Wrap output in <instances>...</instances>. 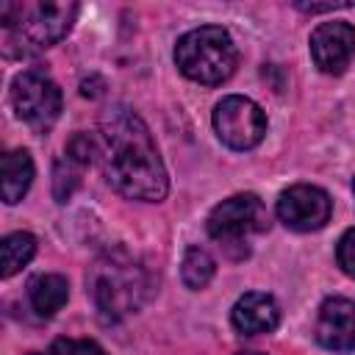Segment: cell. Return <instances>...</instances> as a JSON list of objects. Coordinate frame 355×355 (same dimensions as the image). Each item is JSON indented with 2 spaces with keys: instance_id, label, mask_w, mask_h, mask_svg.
Wrapping results in <instances>:
<instances>
[{
  "instance_id": "cell-1",
  "label": "cell",
  "mask_w": 355,
  "mask_h": 355,
  "mask_svg": "<svg viewBox=\"0 0 355 355\" xmlns=\"http://www.w3.org/2000/svg\"><path fill=\"white\" fill-rule=\"evenodd\" d=\"M97 153L108 183L128 200L158 202L169 191L166 169L144 119L128 105H111L100 116Z\"/></svg>"
},
{
  "instance_id": "cell-2",
  "label": "cell",
  "mask_w": 355,
  "mask_h": 355,
  "mask_svg": "<svg viewBox=\"0 0 355 355\" xmlns=\"http://www.w3.org/2000/svg\"><path fill=\"white\" fill-rule=\"evenodd\" d=\"M78 14V3H3V50L6 55H33L61 42Z\"/></svg>"
},
{
  "instance_id": "cell-3",
  "label": "cell",
  "mask_w": 355,
  "mask_h": 355,
  "mask_svg": "<svg viewBox=\"0 0 355 355\" xmlns=\"http://www.w3.org/2000/svg\"><path fill=\"white\" fill-rule=\"evenodd\" d=\"M89 294L108 319H122L141 308L150 294L147 269L128 252L114 250L100 255L89 269Z\"/></svg>"
},
{
  "instance_id": "cell-4",
  "label": "cell",
  "mask_w": 355,
  "mask_h": 355,
  "mask_svg": "<svg viewBox=\"0 0 355 355\" xmlns=\"http://www.w3.org/2000/svg\"><path fill=\"white\" fill-rule=\"evenodd\" d=\"M175 64L189 80L202 83V86H216V83H225L236 72L239 50L225 28L202 25L178 39Z\"/></svg>"
},
{
  "instance_id": "cell-5",
  "label": "cell",
  "mask_w": 355,
  "mask_h": 355,
  "mask_svg": "<svg viewBox=\"0 0 355 355\" xmlns=\"http://www.w3.org/2000/svg\"><path fill=\"white\" fill-rule=\"evenodd\" d=\"M205 227L208 236L225 247L247 244L250 236L263 233L269 227V214L255 194H233L214 205Z\"/></svg>"
},
{
  "instance_id": "cell-6",
  "label": "cell",
  "mask_w": 355,
  "mask_h": 355,
  "mask_svg": "<svg viewBox=\"0 0 355 355\" xmlns=\"http://www.w3.org/2000/svg\"><path fill=\"white\" fill-rule=\"evenodd\" d=\"M11 105L25 125L47 130L61 114V89L50 75L25 69L11 80Z\"/></svg>"
},
{
  "instance_id": "cell-7",
  "label": "cell",
  "mask_w": 355,
  "mask_h": 355,
  "mask_svg": "<svg viewBox=\"0 0 355 355\" xmlns=\"http://www.w3.org/2000/svg\"><path fill=\"white\" fill-rule=\"evenodd\" d=\"M214 130L230 150H252L266 136V114L250 97L230 94L214 108Z\"/></svg>"
},
{
  "instance_id": "cell-8",
  "label": "cell",
  "mask_w": 355,
  "mask_h": 355,
  "mask_svg": "<svg viewBox=\"0 0 355 355\" xmlns=\"http://www.w3.org/2000/svg\"><path fill=\"white\" fill-rule=\"evenodd\" d=\"M330 211H333L330 194L311 183H297L286 189L277 200V219L297 233H311L324 227L330 219Z\"/></svg>"
},
{
  "instance_id": "cell-9",
  "label": "cell",
  "mask_w": 355,
  "mask_h": 355,
  "mask_svg": "<svg viewBox=\"0 0 355 355\" xmlns=\"http://www.w3.org/2000/svg\"><path fill=\"white\" fill-rule=\"evenodd\" d=\"M355 53V28L344 19L322 22L311 33V58L324 75H341Z\"/></svg>"
},
{
  "instance_id": "cell-10",
  "label": "cell",
  "mask_w": 355,
  "mask_h": 355,
  "mask_svg": "<svg viewBox=\"0 0 355 355\" xmlns=\"http://www.w3.org/2000/svg\"><path fill=\"white\" fill-rule=\"evenodd\" d=\"M316 338L324 349L352 352L355 349V300H347V297L324 300L316 316Z\"/></svg>"
},
{
  "instance_id": "cell-11",
  "label": "cell",
  "mask_w": 355,
  "mask_h": 355,
  "mask_svg": "<svg viewBox=\"0 0 355 355\" xmlns=\"http://www.w3.org/2000/svg\"><path fill=\"white\" fill-rule=\"evenodd\" d=\"M230 322L241 336H261L277 327L280 322V308L275 297L263 291H247L244 297L236 300L230 311Z\"/></svg>"
},
{
  "instance_id": "cell-12",
  "label": "cell",
  "mask_w": 355,
  "mask_h": 355,
  "mask_svg": "<svg viewBox=\"0 0 355 355\" xmlns=\"http://www.w3.org/2000/svg\"><path fill=\"white\" fill-rule=\"evenodd\" d=\"M0 191H3V200L8 205L19 202L31 183H33V161H31V153L28 150H8L3 155V166H0Z\"/></svg>"
},
{
  "instance_id": "cell-13",
  "label": "cell",
  "mask_w": 355,
  "mask_h": 355,
  "mask_svg": "<svg viewBox=\"0 0 355 355\" xmlns=\"http://www.w3.org/2000/svg\"><path fill=\"white\" fill-rule=\"evenodd\" d=\"M69 297V283L61 275H36L28 283V300L39 316H53L67 305Z\"/></svg>"
},
{
  "instance_id": "cell-14",
  "label": "cell",
  "mask_w": 355,
  "mask_h": 355,
  "mask_svg": "<svg viewBox=\"0 0 355 355\" xmlns=\"http://www.w3.org/2000/svg\"><path fill=\"white\" fill-rule=\"evenodd\" d=\"M36 255V239L25 230H17V233H8L0 244V272L3 277H11L17 275L22 266L31 263V258Z\"/></svg>"
},
{
  "instance_id": "cell-15",
  "label": "cell",
  "mask_w": 355,
  "mask_h": 355,
  "mask_svg": "<svg viewBox=\"0 0 355 355\" xmlns=\"http://www.w3.org/2000/svg\"><path fill=\"white\" fill-rule=\"evenodd\" d=\"M214 272H216V263L202 247H189L186 250L183 263H180V277H183L186 288H191V291L205 288L211 283Z\"/></svg>"
},
{
  "instance_id": "cell-16",
  "label": "cell",
  "mask_w": 355,
  "mask_h": 355,
  "mask_svg": "<svg viewBox=\"0 0 355 355\" xmlns=\"http://www.w3.org/2000/svg\"><path fill=\"white\" fill-rule=\"evenodd\" d=\"M47 355H108L92 338H55Z\"/></svg>"
},
{
  "instance_id": "cell-17",
  "label": "cell",
  "mask_w": 355,
  "mask_h": 355,
  "mask_svg": "<svg viewBox=\"0 0 355 355\" xmlns=\"http://www.w3.org/2000/svg\"><path fill=\"white\" fill-rule=\"evenodd\" d=\"M336 261H338L341 272H344V275H349V277L355 280V227H349V230L338 239Z\"/></svg>"
},
{
  "instance_id": "cell-18",
  "label": "cell",
  "mask_w": 355,
  "mask_h": 355,
  "mask_svg": "<svg viewBox=\"0 0 355 355\" xmlns=\"http://www.w3.org/2000/svg\"><path fill=\"white\" fill-rule=\"evenodd\" d=\"M239 355H258V352H239Z\"/></svg>"
},
{
  "instance_id": "cell-19",
  "label": "cell",
  "mask_w": 355,
  "mask_h": 355,
  "mask_svg": "<svg viewBox=\"0 0 355 355\" xmlns=\"http://www.w3.org/2000/svg\"><path fill=\"white\" fill-rule=\"evenodd\" d=\"M352 191H355V180H352Z\"/></svg>"
},
{
  "instance_id": "cell-20",
  "label": "cell",
  "mask_w": 355,
  "mask_h": 355,
  "mask_svg": "<svg viewBox=\"0 0 355 355\" xmlns=\"http://www.w3.org/2000/svg\"><path fill=\"white\" fill-rule=\"evenodd\" d=\"M31 355H42V352H31Z\"/></svg>"
}]
</instances>
